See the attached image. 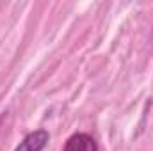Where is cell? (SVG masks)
<instances>
[{
    "label": "cell",
    "mask_w": 153,
    "mask_h": 151,
    "mask_svg": "<svg viewBox=\"0 0 153 151\" xmlns=\"http://www.w3.org/2000/svg\"><path fill=\"white\" fill-rule=\"evenodd\" d=\"M48 139H50V135L46 130H36V132L29 133L14 151H43Z\"/></svg>",
    "instance_id": "obj_1"
},
{
    "label": "cell",
    "mask_w": 153,
    "mask_h": 151,
    "mask_svg": "<svg viewBox=\"0 0 153 151\" xmlns=\"http://www.w3.org/2000/svg\"><path fill=\"white\" fill-rule=\"evenodd\" d=\"M64 151H98V144L87 133H75L66 141Z\"/></svg>",
    "instance_id": "obj_2"
}]
</instances>
